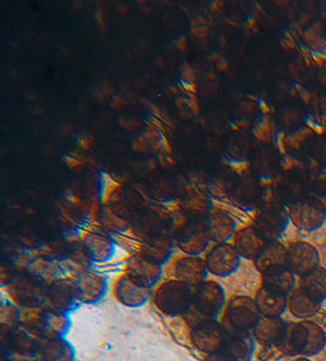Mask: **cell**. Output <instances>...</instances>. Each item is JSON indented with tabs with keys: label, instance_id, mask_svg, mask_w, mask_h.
<instances>
[{
	"label": "cell",
	"instance_id": "obj_17",
	"mask_svg": "<svg viewBox=\"0 0 326 361\" xmlns=\"http://www.w3.org/2000/svg\"><path fill=\"white\" fill-rule=\"evenodd\" d=\"M163 267L138 255H132L126 262V275L138 285L153 289L163 277Z\"/></svg>",
	"mask_w": 326,
	"mask_h": 361
},
{
	"label": "cell",
	"instance_id": "obj_50",
	"mask_svg": "<svg viewBox=\"0 0 326 361\" xmlns=\"http://www.w3.org/2000/svg\"><path fill=\"white\" fill-rule=\"evenodd\" d=\"M205 361H229L225 359V357H222L220 353L217 352L214 353V354H210V355H207V359Z\"/></svg>",
	"mask_w": 326,
	"mask_h": 361
},
{
	"label": "cell",
	"instance_id": "obj_9",
	"mask_svg": "<svg viewBox=\"0 0 326 361\" xmlns=\"http://www.w3.org/2000/svg\"><path fill=\"white\" fill-rule=\"evenodd\" d=\"M289 209L290 221L304 232H313L322 227L326 221L325 204L320 199L309 195Z\"/></svg>",
	"mask_w": 326,
	"mask_h": 361
},
{
	"label": "cell",
	"instance_id": "obj_28",
	"mask_svg": "<svg viewBox=\"0 0 326 361\" xmlns=\"http://www.w3.org/2000/svg\"><path fill=\"white\" fill-rule=\"evenodd\" d=\"M253 262L260 274L274 267H287V248L280 240L267 242L258 255L254 257Z\"/></svg>",
	"mask_w": 326,
	"mask_h": 361
},
{
	"label": "cell",
	"instance_id": "obj_26",
	"mask_svg": "<svg viewBox=\"0 0 326 361\" xmlns=\"http://www.w3.org/2000/svg\"><path fill=\"white\" fill-rule=\"evenodd\" d=\"M296 277L287 267H274L262 274V287L287 297L297 287Z\"/></svg>",
	"mask_w": 326,
	"mask_h": 361
},
{
	"label": "cell",
	"instance_id": "obj_20",
	"mask_svg": "<svg viewBox=\"0 0 326 361\" xmlns=\"http://www.w3.org/2000/svg\"><path fill=\"white\" fill-rule=\"evenodd\" d=\"M212 240L207 232V225L187 226L182 230L177 240V249L191 257H203L212 245Z\"/></svg>",
	"mask_w": 326,
	"mask_h": 361
},
{
	"label": "cell",
	"instance_id": "obj_36",
	"mask_svg": "<svg viewBox=\"0 0 326 361\" xmlns=\"http://www.w3.org/2000/svg\"><path fill=\"white\" fill-rule=\"evenodd\" d=\"M99 225L103 230L111 232L114 235H123L130 228L128 222L111 207H104L102 210Z\"/></svg>",
	"mask_w": 326,
	"mask_h": 361
},
{
	"label": "cell",
	"instance_id": "obj_52",
	"mask_svg": "<svg viewBox=\"0 0 326 361\" xmlns=\"http://www.w3.org/2000/svg\"><path fill=\"white\" fill-rule=\"evenodd\" d=\"M215 66H217V68H219L220 71H225L227 68V61L224 59V58H220V59L217 60V63H215Z\"/></svg>",
	"mask_w": 326,
	"mask_h": 361
},
{
	"label": "cell",
	"instance_id": "obj_39",
	"mask_svg": "<svg viewBox=\"0 0 326 361\" xmlns=\"http://www.w3.org/2000/svg\"><path fill=\"white\" fill-rule=\"evenodd\" d=\"M310 193L319 199H326V165H315L308 171Z\"/></svg>",
	"mask_w": 326,
	"mask_h": 361
},
{
	"label": "cell",
	"instance_id": "obj_31",
	"mask_svg": "<svg viewBox=\"0 0 326 361\" xmlns=\"http://www.w3.org/2000/svg\"><path fill=\"white\" fill-rule=\"evenodd\" d=\"M299 288L318 304L326 300V269L319 267L299 277Z\"/></svg>",
	"mask_w": 326,
	"mask_h": 361
},
{
	"label": "cell",
	"instance_id": "obj_53",
	"mask_svg": "<svg viewBox=\"0 0 326 361\" xmlns=\"http://www.w3.org/2000/svg\"><path fill=\"white\" fill-rule=\"evenodd\" d=\"M97 23L99 25L100 28L105 27L104 14L102 13V10L98 11V14H97Z\"/></svg>",
	"mask_w": 326,
	"mask_h": 361
},
{
	"label": "cell",
	"instance_id": "obj_32",
	"mask_svg": "<svg viewBox=\"0 0 326 361\" xmlns=\"http://www.w3.org/2000/svg\"><path fill=\"white\" fill-rule=\"evenodd\" d=\"M309 120L308 109L303 104H291L281 110L279 123L281 130L286 135H292L296 132L307 128Z\"/></svg>",
	"mask_w": 326,
	"mask_h": 361
},
{
	"label": "cell",
	"instance_id": "obj_7",
	"mask_svg": "<svg viewBox=\"0 0 326 361\" xmlns=\"http://www.w3.org/2000/svg\"><path fill=\"white\" fill-rule=\"evenodd\" d=\"M48 286L36 280L33 276L18 275L9 281L10 298L23 309H38L46 305Z\"/></svg>",
	"mask_w": 326,
	"mask_h": 361
},
{
	"label": "cell",
	"instance_id": "obj_15",
	"mask_svg": "<svg viewBox=\"0 0 326 361\" xmlns=\"http://www.w3.org/2000/svg\"><path fill=\"white\" fill-rule=\"evenodd\" d=\"M80 233H81L82 244L86 249L92 264L102 265L113 260L118 249V243L114 240V237L104 235L98 231L83 232L80 230Z\"/></svg>",
	"mask_w": 326,
	"mask_h": 361
},
{
	"label": "cell",
	"instance_id": "obj_58",
	"mask_svg": "<svg viewBox=\"0 0 326 361\" xmlns=\"http://www.w3.org/2000/svg\"><path fill=\"white\" fill-rule=\"evenodd\" d=\"M325 133H326V130H325Z\"/></svg>",
	"mask_w": 326,
	"mask_h": 361
},
{
	"label": "cell",
	"instance_id": "obj_8",
	"mask_svg": "<svg viewBox=\"0 0 326 361\" xmlns=\"http://www.w3.org/2000/svg\"><path fill=\"white\" fill-rule=\"evenodd\" d=\"M289 209L280 203H267L254 219L253 227L265 242L280 240L290 225Z\"/></svg>",
	"mask_w": 326,
	"mask_h": 361
},
{
	"label": "cell",
	"instance_id": "obj_11",
	"mask_svg": "<svg viewBox=\"0 0 326 361\" xmlns=\"http://www.w3.org/2000/svg\"><path fill=\"white\" fill-rule=\"evenodd\" d=\"M26 327L35 331L42 339L65 338L71 330V319L68 314L46 307L37 310Z\"/></svg>",
	"mask_w": 326,
	"mask_h": 361
},
{
	"label": "cell",
	"instance_id": "obj_16",
	"mask_svg": "<svg viewBox=\"0 0 326 361\" xmlns=\"http://www.w3.org/2000/svg\"><path fill=\"white\" fill-rule=\"evenodd\" d=\"M73 280L78 289V298L82 304H97L108 293V280L95 271H82L78 275L75 276Z\"/></svg>",
	"mask_w": 326,
	"mask_h": 361
},
{
	"label": "cell",
	"instance_id": "obj_24",
	"mask_svg": "<svg viewBox=\"0 0 326 361\" xmlns=\"http://www.w3.org/2000/svg\"><path fill=\"white\" fill-rule=\"evenodd\" d=\"M285 167L282 152L277 147H264L255 155L250 169L262 180H275L280 176V171Z\"/></svg>",
	"mask_w": 326,
	"mask_h": 361
},
{
	"label": "cell",
	"instance_id": "obj_30",
	"mask_svg": "<svg viewBox=\"0 0 326 361\" xmlns=\"http://www.w3.org/2000/svg\"><path fill=\"white\" fill-rule=\"evenodd\" d=\"M140 254L142 257L150 260V262L164 267L174 257L175 245H174L172 240L169 237H167V235H163V237H152L145 243H142Z\"/></svg>",
	"mask_w": 326,
	"mask_h": 361
},
{
	"label": "cell",
	"instance_id": "obj_25",
	"mask_svg": "<svg viewBox=\"0 0 326 361\" xmlns=\"http://www.w3.org/2000/svg\"><path fill=\"white\" fill-rule=\"evenodd\" d=\"M237 231V220L229 212L215 209V212L210 214L207 222V232L212 243H230Z\"/></svg>",
	"mask_w": 326,
	"mask_h": 361
},
{
	"label": "cell",
	"instance_id": "obj_57",
	"mask_svg": "<svg viewBox=\"0 0 326 361\" xmlns=\"http://www.w3.org/2000/svg\"><path fill=\"white\" fill-rule=\"evenodd\" d=\"M325 208H326V203H325Z\"/></svg>",
	"mask_w": 326,
	"mask_h": 361
},
{
	"label": "cell",
	"instance_id": "obj_3",
	"mask_svg": "<svg viewBox=\"0 0 326 361\" xmlns=\"http://www.w3.org/2000/svg\"><path fill=\"white\" fill-rule=\"evenodd\" d=\"M155 302L165 315H185L192 309L193 287L179 280L164 282L155 290Z\"/></svg>",
	"mask_w": 326,
	"mask_h": 361
},
{
	"label": "cell",
	"instance_id": "obj_23",
	"mask_svg": "<svg viewBox=\"0 0 326 361\" xmlns=\"http://www.w3.org/2000/svg\"><path fill=\"white\" fill-rule=\"evenodd\" d=\"M289 322L281 317H260L257 326L252 331L257 343L264 348H279L285 338Z\"/></svg>",
	"mask_w": 326,
	"mask_h": 361
},
{
	"label": "cell",
	"instance_id": "obj_18",
	"mask_svg": "<svg viewBox=\"0 0 326 361\" xmlns=\"http://www.w3.org/2000/svg\"><path fill=\"white\" fill-rule=\"evenodd\" d=\"M320 265V255L318 249L303 240L294 242L287 247V267L296 276L304 275L306 272Z\"/></svg>",
	"mask_w": 326,
	"mask_h": 361
},
{
	"label": "cell",
	"instance_id": "obj_10",
	"mask_svg": "<svg viewBox=\"0 0 326 361\" xmlns=\"http://www.w3.org/2000/svg\"><path fill=\"white\" fill-rule=\"evenodd\" d=\"M209 275L227 279L235 275L242 262V257L232 243L214 244L203 255Z\"/></svg>",
	"mask_w": 326,
	"mask_h": 361
},
{
	"label": "cell",
	"instance_id": "obj_12",
	"mask_svg": "<svg viewBox=\"0 0 326 361\" xmlns=\"http://www.w3.org/2000/svg\"><path fill=\"white\" fill-rule=\"evenodd\" d=\"M229 332V327L217 320L198 321L191 331V341L195 349L210 355L222 349Z\"/></svg>",
	"mask_w": 326,
	"mask_h": 361
},
{
	"label": "cell",
	"instance_id": "obj_47",
	"mask_svg": "<svg viewBox=\"0 0 326 361\" xmlns=\"http://www.w3.org/2000/svg\"><path fill=\"white\" fill-rule=\"evenodd\" d=\"M140 122L137 121V120H132V118H121L120 120V126L125 128V130H128V131H133L135 128L140 126Z\"/></svg>",
	"mask_w": 326,
	"mask_h": 361
},
{
	"label": "cell",
	"instance_id": "obj_42",
	"mask_svg": "<svg viewBox=\"0 0 326 361\" xmlns=\"http://www.w3.org/2000/svg\"><path fill=\"white\" fill-rule=\"evenodd\" d=\"M132 148L135 152H138V153H145V152H150L152 150L150 148V140L145 138V135H140L138 138L133 140V143H132Z\"/></svg>",
	"mask_w": 326,
	"mask_h": 361
},
{
	"label": "cell",
	"instance_id": "obj_13",
	"mask_svg": "<svg viewBox=\"0 0 326 361\" xmlns=\"http://www.w3.org/2000/svg\"><path fill=\"white\" fill-rule=\"evenodd\" d=\"M260 317L257 302L250 297L237 295L227 302V321L230 330L252 332Z\"/></svg>",
	"mask_w": 326,
	"mask_h": 361
},
{
	"label": "cell",
	"instance_id": "obj_2",
	"mask_svg": "<svg viewBox=\"0 0 326 361\" xmlns=\"http://www.w3.org/2000/svg\"><path fill=\"white\" fill-rule=\"evenodd\" d=\"M285 150L302 163L326 165V133H318L312 128H304L292 135H286Z\"/></svg>",
	"mask_w": 326,
	"mask_h": 361
},
{
	"label": "cell",
	"instance_id": "obj_48",
	"mask_svg": "<svg viewBox=\"0 0 326 361\" xmlns=\"http://www.w3.org/2000/svg\"><path fill=\"white\" fill-rule=\"evenodd\" d=\"M125 105H127V100L123 97H121V95H115L113 100H111V106L113 108L120 109L125 106Z\"/></svg>",
	"mask_w": 326,
	"mask_h": 361
},
{
	"label": "cell",
	"instance_id": "obj_38",
	"mask_svg": "<svg viewBox=\"0 0 326 361\" xmlns=\"http://www.w3.org/2000/svg\"><path fill=\"white\" fill-rule=\"evenodd\" d=\"M254 138L264 143V145H270L272 140H277V122L274 121L269 115L260 118L255 126L253 127Z\"/></svg>",
	"mask_w": 326,
	"mask_h": 361
},
{
	"label": "cell",
	"instance_id": "obj_55",
	"mask_svg": "<svg viewBox=\"0 0 326 361\" xmlns=\"http://www.w3.org/2000/svg\"><path fill=\"white\" fill-rule=\"evenodd\" d=\"M292 361H312L309 357H296L295 360Z\"/></svg>",
	"mask_w": 326,
	"mask_h": 361
},
{
	"label": "cell",
	"instance_id": "obj_6",
	"mask_svg": "<svg viewBox=\"0 0 326 361\" xmlns=\"http://www.w3.org/2000/svg\"><path fill=\"white\" fill-rule=\"evenodd\" d=\"M227 304L225 289L215 281H204L193 287L192 309L202 320H217Z\"/></svg>",
	"mask_w": 326,
	"mask_h": 361
},
{
	"label": "cell",
	"instance_id": "obj_56",
	"mask_svg": "<svg viewBox=\"0 0 326 361\" xmlns=\"http://www.w3.org/2000/svg\"><path fill=\"white\" fill-rule=\"evenodd\" d=\"M28 361H38V360H28Z\"/></svg>",
	"mask_w": 326,
	"mask_h": 361
},
{
	"label": "cell",
	"instance_id": "obj_54",
	"mask_svg": "<svg viewBox=\"0 0 326 361\" xmlns=\"http://www.w3.org/2000/svg\"><path fill=\"white\" fill-rule=\"evenodd\" d=\"M220 6H222V3H217H217H214L213 6H212V9H213L214 13H215V11H217V9H219Z\"/></svg>",
	"mask_w": 326,
	"mask_h": 361
},
{
	"label": "cell",
	"instance_id": "obj_51",
	"mask_svg": "<svg viewBox=\"0 0 326 361\" xmlns=\"http://www.w3.org/2000/svg\"><path fill=\"white\" fill-rule=\"evenodd\" d=\"M319 27V32H320V36H322V41L325 43L326 45V18L324 21L320 23V25L318 26Z\"/></svg>",
	"mask_w": 326,
	"mask_h": 361
},
{
	"label": "cell",
	"instance_id": "obj_45",
	"mask_svg": "<svg viewBox=\"0 0 326 361\" xmlns=\"http://www.w3.org/2000/svg\"><path fill=\"white\" fill-rule=\"evenodd\" d=\"M64 161L65 164L68 165L70 169H76V167L82 166V165H85V160L83 158H81L80 155H68V157H65L64 158Z\"/></svg>",
	"mask_w": 326,
	"mask_h": 361
},
{
	"label": "cell",
	"instance_id": "obj_33",
	"mask_svg": "<svg viewBox=\"0 0 326 361\" xmlns=\"http://www.w3.org/2000/svg\"><path fill=\"white\" fill-rule=\"evenodd\" d=\"M322 304L309 298L298 286L287 295V310L299 320H310L320 312Z\"/></svg>",
	"mask_w": 326,
	"mask_h": 361
},
{
	"label": "cell",
	"instance_id": "obj_29",
	"mask_svg": "<svg viewBox=\"0 0 326 361\" xmlns=\"http://www.w3.org/2000/svg\"><path fill=\"white\" fill-rule=\"evenodd\" d=\"M38 361H75L76 350L66 338L43 339L37 354Z\"/></svg>",
	"mask_w": 326,
	"mask_h": 361
},
{
	"label": "cell",
	"instance_id": "obj_34",
	"mask_svg": "<svg viewBox=\"0 0 326 361\" xmlns=\"http://www.w3.org/2000/svg\"><path fill=\"white\" fill-rule=\"evenodd\" d=\"M259 312L262 317H281L287 310V297L274 293L272 290L259 289L255 298Z\"/></svg>",
	"mask_w": 326,
	"mask_h": 361
},
{
	"label": "cell",
	"instance_id": "obj_22",
	"mask_svg": "<svg viewBox=\"0 0 326 361\" xmlns=\"http://www.w3.org/2000/svg\"><path fill=\"white\" fill-rule=\"evenodd\" d=\"M114 293L119 302L125 307L136 309L145 307L148 302L152 297V289L138 285L125 274L116 281Z\"/></svg>",
	"mask_w": 326,
	"mask_h": 361
},
{
	"label": "cell",
	"instance_id": "obj_46",
	"mask_svg": "<svg viewBox=\"0 0 326 361\" xmlns=\"http://www.w3.org/2000/svg\"><path fill=\"white\" fill-rule=\"evenodd\" d=\"M78 145L81 147L82 149L90 150L95 145V140H93L91 135H81L78 138Z\"/></svg>",
	"mask_w": 326,
	"mask_h": 361
},
{
	"label": "cell",
	"instance_id": "obj_35",
	"mask_svg": "<svg viewBox=\"0 0 326 361\" xmlns=\"http://www.w3.org/2000/svg\"><path fill=\"white\" fill-rule=\"evenodd\" d=\"M28 274L33 276L36 280L41 281L42 283L49 286L60 279V272H61V267L59 262L52 260L46 255H37L32 257L31 262L28 265Z\"/></svg>",
	"mask_w": 326,
	"mask_h": 361
},
{
	"label": "cell",
	"instance_id": "obj_4",
	"mask_svg": "<svg viewBox=\"0 0 326 361\" xmlns=\"http://www.w3.org/2000/svg\"><path fill=\"white\" fill-rule=\"evenodd\" d=\"M272 195L277 203L285 205L286 208H290L291 205L312 195L309 188L308 171L296 167L286 170L285 173L272 182Z\"/></svg>",
	"mask_w": 326,
	"mask_h": 361
},
{
	"label": "cell",
	"instance_id": "obj_1",
	"mask_svg": "<svg viewBox=\"0 0 326 361\" xmlns=\"http://www.w3.org/2000/svg\"><path fill=\"white\" fill-rule=\"evenodd\" d=\"M326 348V331L312 320L289 322L281 352L287 357H317Z\"/></svg>",
	"mask_w": 326,
	"mask_h": 361
},
{
	"label": "cell",
	"instance_id": "obj_40",
	"mask_svg": "<svg viewBox=\"0 0 326 361\" xmlns=\"http://www.w3.org/2000/svg\"><path fill=\"white\" fill-rule=\"evenodd\" d=\"M309 120L318 127L326 130V94L313 95L308 105Z\"/></svg>",
	"mask_w": 326,
	"mask_h": 361
},
{
	"label": "cell",
	"instance_id": "obj_27",
	"mask_svg": "<svg viewBox=\"0 0 326 361\" xmlns=\"http://www.w3.org/2000/svg\"><path fill=\"white\" fill-rule=\"evenodd\" d=\"M232 240V244L240 253L241 257L247 260H254V257L258 255L259 252L267 243L260 237L253 226H246L239 228Z\"/></svg>",
	"mask_w": 326,
	"mask_h": 361
},
{
	"label": "cell",
	"instance_id": "obj_44",
	"mask_svg": "<svg viewBox=\"0 0 326 361\" xmlns=\"http://www.w3.org/2000/svg\"><path fill=\"white\" fill-rule=\"evenodd\" d=\"M193 36L200 42L208 41L209 27L204 23V25H198L193 28Z\"/></svg>",
	"mask_w": 326,
	"mask_h": 361
},
{
	"label": "cell",
	"instance_id": "obj_21",
	"mask_svg": "<svg viewBox=\"0 0 326 361\" xmlns=\"http://www.w3.org/2000/svg\"><path fill=\"white\" fill-rule=\"evenodd\" d=\"M174 275L176 277L175 280L195 287L208 280L209 272L203 257H191L183 254L176 259L174 265Z\"/></svg>",
	"mask_w": 326,
	"mask_h": 361
},
{
	"label": "cell",
	"instance_id": "obj_41",
	"mask_svg": "<svg viewBox=\"0 0 326 361\" xmlns=\"http://www.w3.org/2000/svg\"><path fill=\"white\" fill-rule=\"evenodd\" d=\"M102 176L103 177H102L100 199H102V203L104 204V205H109V204L113 202L114 197L120 195L121 185H120L118 180L108 175V173H103Z\"/></svg>",
	"mask_w": 326,
	"mask_h": 361
},
{
	"label": "cell",
	"instance_id": "obj_37",
	"mask_svg": "<svg viewBox=\"0 0 326 361\" xmlns=\"http://www.w3.org/2000/svg\"><path fill=\"white\" fill-rule=\"evenodd\" d=\"M304 87L313 95L326 94V63L309 70L304 77Z\"/></svg>",
	"mask_w": 326,
	"mask_h": 361
},
{
	"label": "cell",
	"instance_id": "obj_14",
	"mask_svg": "<svg viewBox=\"0 0 326 361\" xmlns=\"http://www.w3.org/2000/svg\"><path fill=\"white\" fill-rule=\"evenodd\" d=\"M81 304L73 279L60 277L48 286L46 307L52 310L70 315Z\"/></svg>",
	"mask_w": 326,
	"mask_h": 361
},
{
	"label": "cell",
	"instance_id": "obj_43",
	"mask_svg": "<svg viewBox=\"0 0 326 361\" xmlns=\"http://www.w3.org/2000/svg\"><path fill=\"white\" fill-rule=\"evenodd\" d=\"M195 77L197 71L191 66L190 63H185L182 68V82L186 83H195Z\"/></svg>",
	"mask_w": 326,
	"mask_h": 361
},
{
	"label": "cell",
	"instance_id": "obj_5",
	"mask_svg": "<svg viewBox=\"0 0 326 361\" xmlns=\"http://www.w3.org/2000/svg\"><path fill=\"white\" fill-rule=\"evenodd\" d=\"M43 339L26 326H18L3 337V352L8 361H28L37 359Z\"/></svg>",
	"mask_w": 326,
	"mask_h": 361
},
{
	"label": "cell",
	"instance_id": "obj_19",
	"mask_svg": "<svg viewBox=\"0 0 326 361\" xmlns=\"http://www.w3.org/2000/svg\"><path fill=\"white\" fill-rule=\"evenodd\" d=\"M255 343L252 332L230 330L219 353L229 361H252Z\"/></svg>",
	"mask_w": 326,
	"mask_h": 361
},
{
	"label": "cell",
	"instance_id": "obj_49",
	"mask_svg": "<svg viewBox=\"0 0 326 361\" xmlns=\"http://www.w3.org/2000/svg\"><path fill=\"white\" fill-rule=\"evenodd\" d=\"M175 45H176L177 49L180 50V51H186L187 48H188V45H187V38L186 36H182L175 42Z\"/></svg>",
	"mask_w": 326,
	"mask_h": 361
}]
</instances>
